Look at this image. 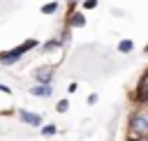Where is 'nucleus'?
I'll list each match as a JSON object with an SVG mask.
<instances>
[{
	"mask_svg": "<svg viewBox=\"0 0 148 141\" xmlns=\"http://www.w3.org/2000/svg\"><path fill=\"white\" fill-rule=\"evenodd\" d=\"M127 136H148V106L136 104L127 120Z\"/></svg>",
	"mask_w": 148,
	"mask_h": 141,
	"instance_id": "1",
	"label": "nucleus"
},
{
	"mask_svg": "<svg viewBox=\"0 0 148 141\" xmlns=\"http://www.w3.org/2000/svg\"><path fill=\"white\" fill-rule=\"evenodd\" d=\"M39 46V42L37 39H25V42H21L18 46H14V49H9V51H2L0 53V65H5V67H12V65H16L28 51H32V49H37Z\"/></svg>",
	"mask_w": 148,
	"mask_h": 141,
	"instance_id": "2",
	"label": "nucleus"
},
{
	"mask_svg": "<svg viewBox=\"0 0 148 141\" xmlns=\"http://www.w3.org/2000/svg\"><path fill=\"white\" fill-rule=\"evenodd\" d=\"M148 95V69H143V74L139 76V81H136V88L132 90V102H134V106L136 104H143V97Z\"/></svg>",
	"mask_w": 148,
	"mask_h": 141,
	"instance_id": "3",
	"label": "nucleus"
},
{
	"mask_svg": "<svg viewBox=\"0 0 148 141\" xmlns=\"http://www.w3.org/2000/svg\"><path fill=\"white\" fill-rule=\"evenodd\" d=\"M16 116H18V120H21L23 125L42 127V116H39V113H32V111H28V109H18V111H16Z\"/></svg>",
	"mask_w": 148,
	"mask_h": 141,
	"instance_id": "4",
	"label": "nucleus"
},
{
	"mask_svg": "<svg viewBox=\"0 0 148 141\" xmlns=\"http://www.w3.org/2000/svg\"><path fill=\"white\" fill-rule=\"evenodd\" d=\"M53 76H56V69H53V67H37V69L32 72L35 83H51Z\"/></svg>",
	"mask_w": 148,
	"mask_h": 141,
	"instance_id": "5",
	"label": "nucleus"
},
{
	"mask_svg": "<svg viewBox=\"0 0 148 141\" xmlns=\"http://www.w3.org/2000/svg\"><path fill=\"white\" fill-rule=\"evenodd\" d=\"M28 92H30L32 97H42V99H46V97L53 95V86H51V83H35V86L28 88Z\"/></svg>",
	"mask_w": 148,
	"mask_h": 141,
	"instance_id": "6",
	"label": "nucleus"
},
{
	"mask_svg": "<svg viewBox=\"0 0 148 141\" xmlns=\"http://www.w3.org/2000/svg\"><path fill=\"white\" fill-rule=\"evenodd\" d=\"M86 25V16L81 14V12H69L67 14V28H83Z\"/></svg>",
	"mask_w": 148,
	"mask_h": 141,
	"instance_id": "7",
	"label": "nucleus"
},
{
	"mask_svg": "<svg viewBox=\"0 0 148 141\" xmlns=\"http://www.w3.org/2000/svg\"><path fill=\"white\" fill-rule=\"evenodd\" d=\"M62 46V42L60 39H49V42H44L42 44V51L44 53H49V51H56V49H60Z\"/></svg>",
	"mask_w": 148,
	"mask_h": 141,
	"instance_id": "8",
	"label": "nucleus"
},
{
	"mask_svg": "<svg viewBox=\"0 0 148 141\" xmlns=\"http://www.w3.org/2000/svg\"><path fill=\"white\" fill-rule=\"evenodd\" d=\"M132 49H134V42L132 39H120L118 42V51L120 53H132Z\"/></svg>",
	"mask_w": 148,
	"mask_h": 141,
	"instance_id": "9",
	"label": "nucleus"
},
{
	"mask_svg": "<svg viewBox=\"0 0 148 141\" xmlns=\"http://www.w3.org/2000/svg\"><path fill=\"white\" fill-rule=\"evenodd\" d=\"M56 12H58V2H46V5H42V14L51 16V14H56Z\"/></svg>",
	"mask_w": 148,
	"mask_h": 141,
	"instance_id": "10",
	"label": "nucleus"
},
{
	"mask_svg": "<svg viewBox=\"0 0 148 141\" xmlns=\"http://www.w3.org/2000/svg\"><path fill=\"white\" fill-rule=\"evenodd\" d=\"M39 132H42L44 136H53V134L58 132V127H56L53 123H49V125H42V129H39Z\"/></svg>",
	"mask_w": 148,
	"mask_h": 141,
	"instance_id": "11",
	"label": "nucleus"
},
{
	"mask_svg": "<svg viewBox=\"0 0 148 141\" xmlns=\"http://www.w3.org/2000/svg\"><path fill=\"white\" fill-rule=\"evenodd\" d=\"M67 109H69V102H67V99H60V102L56 104V111H58V113H65Z\"/></svg>",
	"mask_w": 148,
	"mask_h": 141,
	"instance_id": "12",
	"label": "nucleus"
},
{
	"mask_svg": "<svg viewBox=\"0 0 148 141\" xmlns=\"http://www.w3.org/2000/svg\"><path fill=\"white\" fill-rule=\"evenodd\" d=\"M69 32H72V28H65V30H62V35H60L58 39H60L62 44H67V42H69Z\"/></svg>",
	"mask_w": 148,
	"mask_h": 141,
	"instance_id": "13",
	"label": "nucleus"
},
{
	"mask_svg": "<svg viewBox=\"0 0 148 141\" xmlns=\"http://www.w3.org/2000/svg\"><path fill=\"white\" fill-rule=\"evenodd\" d=\"M97 7V0H83V9H95Z\"/></svg>",
	"mask_w": 148,
	"mask_h": 141,
	"instance_id": "14",
	"label": "nucleus"
},
{
	"mask_svg": "<svg viewBox=\"0 0 148 141\" xmlns=\"http://www.w3.org/2000/svg\"><path fill=\"white\" fill-rule=\"evenodd\" d=\"M0 92H5V95H12V88H9V86H5V83H0Z\"/></svg>",
	"mask_w": 148,
	"mask_h": 141,
	"instance_id": "15",
	"label": "nucleus"
},
{
	"mask_svg": "<svg viewBox=\"0 0 148 141\" xmlns=\"http://www.w3.org/2000/svg\"><path fill=\"white\" fill-rule=\"evenodd\" d=\"M127 141H148V136H127Z\"/></svg>",
	"mask_w": 148,
	"mask_h": 141,
	"instance_id": "16",
	"label": "nucleus"
},
{
	"mask_svg": "<svg viewBox=\"0 0 148 141\" xmlns=\"http://www.w3.org/2000/svg\"><path fill=\"white\" fill-rule=\"evenodd\" d=\"M95 102H97V95H95V92H92V95H88V104H95Z\"/></svg>",
	"mask_w": 148,
	"mask_h": 141,
	"instance_id": "17",
	"label": "nucleus"
},
{
	"mask_svg": "<svg viewBox=\"0 0 148 141\" xmlns=\"http://www.w3.org/2000/svg\"><path fill=\"white\" fill-rule=\"evenodd\" d=\"M67 92H76V83H69L67 86Z\"/></svg>",
	"mask_w": 148,
	"mask_h": 141,
	"instance_id": "18",
	"label": "nucleus"
},
{
	"mask_svg": "<svg viewBox=\"0 0 148 141\" xmlns=\"http://www.w3.org/2000/svg\"><path fill=\"white\" fill-rule=\"evenodd\" d=\"M76 2H79V0H67V5H69V12L74 9V5H76Z\"/></svg>",
	"mask_w": 148,
	"mask_h": 141,
	"instance_id": "19",
	"label": "nucleus"
},
{
	"mask_svg": "<svg viewBox=\"0 0 148 141\" xmlns=\"http://www.w3.org/2000/svg\"><path fill=\"white\" fill-rule=\"evenodd\" d=\"M143 104H146V106H148V95H146V97H143Z\"/></svg>",
	"mask_w": 148,
	"mask_h": 141,
	"instance_id": "20",
	"label": "nucleus"
},
{
	"mask_svg": "<svg viewBox=\"0 0 148 141\" xmlns=\"http://www.w3.org/2000/svg\"><path fill=\"white\" fill-rule=\"evenodd\" d=\"M143 53H148V44H146V46H143Z\"/></svg>",
	"mask_w": 148,
	"mask_h": 141,
	"instance_id": "21",
	"label": "nucleus"
}]
</instances>
